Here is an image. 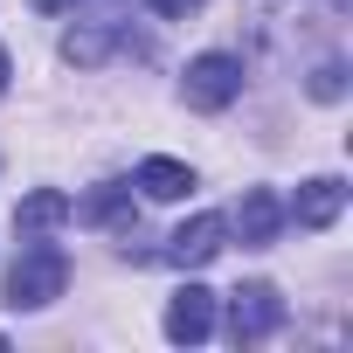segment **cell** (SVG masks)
<instances>
[{
  "instance_id": "cell-3",
  "label": "cell",
  "mask_w": 353,
  "mask_h": 353,
  "mask_svg": "<svg viewBox=\"0 0 353 353\" xmlns=\"http://www.w3.org/2000/svg\"><path fill=\"white\" fill-rule=\"evenodd\" d=\"M277 325H284L277 284H243V291L229 298V339H236V346H256V339H270Z\"/></svg>"
},
{
  "instance_id": "cell-17",
  "label": "cell",
  "mask_w": 353,
  "mask_h": 353,
  "mask_svg": "<svg viewBox=\"0 0 353 353\" xmlns=\"http://www.w3.org/2000/svg\"><path fill=\"white\" fill-rule=\"evenodd\" d=\"M0 346H8V332H0Z\"/></svg>"
},
{
  "instance_id": "cell-2",
  "label": "cell",
  "mask_w": 353,
  "mask_h": 353,
  "mask_svg": "<svg viewBox=\"0 0 353 353\" xmlns=\"http://www.w3.org/2000/svg\"><path fill=\"white\" fill-rule=\"evenodd\" d=\"M181 97H188L194 111H229V104L243 97V63H236V56H222V49L194 56V63H188V77H181Z\"/></svg>"
},
{
  "instance_id": "cell-8",
  "label": "cell",
  "mask_w": 353,
  "mask_h": 353,
  "mask_svg": "<svg viewBox=\"0 0 353 353\" xmlns=\"http://www.w3.org/2000/svg\"><path fill=\"white\" fill-rule=\"evenodd\" d=\"M70 208H77V201H70L63 188H35V194L14 208V236H21V243H35V236L63 229V222H70Z\"/></svg>"
},
{
  "instance_id": "cell-1",
  "label": "cell",
  "mask_w": 353,
  "mask_h": 353,
  "mask_svg": "<svg viewBox=\"0 0 353 353\" xmlns=\"http://www.w3.org/2000/svg\"><path fill=\"white\" fill-rule=\"evenodd\" d=\"M63 284H70V256L35 236V243L14 256V270H8V305H14V312H42V305L63 298Z\"/></svg>"
},
{
  "instance_id": "cell-5",
  "label": "cell",
  "mask_w": 353,
  "mask_h": 353,
  "mask_svg": "<svg viewBox=\"0 0 353 353\" xmlns=\"http://www.w3.org/2000/svg\"><path fill=\"white\" fill-rule=\"evenodd\" d=\"M208 332H215V291H201V284L173 291V305H166V339H173V346H201Z\"/></svg>"
},
{
  "instance_id": "cell-16",
  "label": "cell",
  "mask_w": 353,
  "mask_h": 353,
  "mask_svg": "<svg viewBox=\"0 0 353 353\" xmlns=\"http://www.w3.org/2000/svg\"><path fill=\"white\" fill-rule=\"evenodd\" d=\"M332 8H346V0H332Z\"/></svg>"
},
{
  "instance_id": "cell-11",
  "label": "cell",
  "mask_w": 353,
  "mask_h": 353,
  "mask_svg": "<svg viewBox=\"0 0 353 353\" xmlns=\"http://www.w3.org/2000/svg\"><path fill=\"white\" fill-rule=\"evenodd\" d=\"M70 215H83L90 229H132V181H104L83 208H70Z\"/></svg>"
},
{
  "instance_id": "cell-4",
  "label": "cell",
  "mask_w": 353,
  "mask_h": 353,
  "mask_svg": "<svg viewBox=\"0 0 353 353\" xmlns=\"http://www.w3.org/2000/svg\"><path fill=\"white\" fill-rule=\"evenodd\" d=\"M229 250V222L222 215H194V222H181V229H173L166 236V263H181V270H201V263H215Z\"/></svg>"
},
{
  "instance_id": "cell-6",
  "label": "cell",
  "mask_w": 353,
  "mask_h": 353,
  "mask_svg": "<svg viewBox=\"0 0 353 353\" xmlns=\"http://www.w3.org/2000/svg\"><path fill=\"white\" fill-rule=\"evenodd\" d=\"M277 229H284V201H277L270 188H250L243 208H236V236H243V250H270Z\"/></svg>"
},
{
  "instance_id": "cell-9",
  "label": "cell",
  "mask_w": 353,
  "mask_h": 353,
  "mask_svg": "<svg viewBox=\"0 0 353 353\" xmlns=\"http://www.w3.org/2000/svg\"><path fill=\"white\" fill-rule=\"evenodd\" d=\"M125 28H118V14H104V21H77L70 35H63V56L77 63V70H97L104 56H111V42H118Z\"/></svg>"
},
{
  "instance_id": "cell-14",
  "label": "cell",
  "mask_w": 353,
  "mask_h": 353,
  "mask_svg": "<svg viewBox=\"0 0 353 353\" xmlns=\"http://www.w3.org/2000/svg\"><path fill=\"white\" fill-rule=\"evenodd\" d=\"M28 8H42V14H63V8H77V0H28Z\"/></svg>"
},
{
  "instance_id": "cell-7",
  "label": "cell",
  "mask_w": 353,
  "mask_h": 353,
  "mask_svg": "<svg viewBox=\"0 0 353 353\" xmlns=\"http://www.w3.org/2000/svg\"><path fill=\"white\" fill-rule=\"evenodd\" d=\"M339 208H346V181H339V173H319V181H305V188H298V201H291L298 229H332V222H339Z\"/></svg>"
},
{
  "instance_id": "cell-13",
  "label": "cell",
  "mask_w": 353,
  "mask_h": 353,
  "mask_svg": "<svg viewBox=\"0 0 353 353\" xmlns=\"http://www.w3.org/2000/svg\"><path fill=\"white\" fill-rule=\"evenodd\" d=\"M145 8H152V14H166V21H188L201 0H145Z\"/></svg>"
},
{
  "instance_id": "cell-12",
  "label": "cell",
  "mask_w": 353,
  "mask_h": 353,
  "mask_svg": "<svg viewBox=\"0 0 353 353\" xmlns=\"http://www.w3.org/2000/svg\"><path fill=\"white\" fill-rule=\"evenodd\" d=\"M305 90H312L319 104H339V97H346V63H319V70L305 77Z\"/></svg>"
},
{
  "instance_id": "cell-15",
  "label": "cell",
  "mask_w": 353,
  "mask_h": 353,
  "mask_svg": "<svg viewBox=\"0 0 353 353\" xmlns=\"http://www.w3.org/2000/svg\"><path fill=\"white\" fill-rule=\"evenodd\" d=\"M8 77H14V63H8V49H0V90H8Z\"/></svg>"
},
{
  "instance_id": "cell-10",
  "label": "cell",
  "mask_w": 353,
  "mask_h": 353,
  "mask_svg": "<svg viewBox=\"0 0 353 353\" xmlns=\"http://www.w3.org/2000/svg\"><path fill=\"white\" fill-rule=\"evenodd\" d=\"M139 194H145V201H188V194H194V166L166 159V152L145 159V166H139Z\"/></svg>"
}]
</instances>
